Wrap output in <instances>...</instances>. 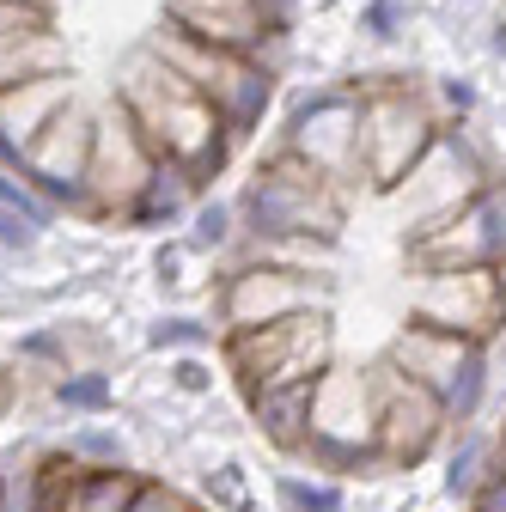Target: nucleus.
I'll use <instances>...</instances> for the list:
<instances>
[{
    "label": "nucleus",
    "mask_w": 506,
    "mask_h": 512,
    "mask_svg": "<svg viewBox=\"0 0 506 512\" xmlns=\"http://www.w3.org/2000/svg\"><path fill=\"white\" fill-rule=\"evenodd\" d=\"M342 354L336 342V305H305L287 311L275 324H250V330H220V366L238 397L275 391V384H305L318 378Z\"/></svg>",
    "instance_id": "obj_1"
},
{
    "label": "nucleus",
    "mask_w": 506,
    "mask_h": 512,
    "mask_svg": "<svg viewBox=\"0 0 506 512\" xmlns=\"http://www.w3.org/2000/svg\"><path fill=\"white\" fill-rule=\"evenodd\" d=\"M366 372V391L378 403V452H385V464L397 476H415L439 445H452V409L439 391H427V384H415L385 348H378L372 360H360Z\"/></svg>",
    "instance_id": "obj_2"
},
{
    "label": "nucleus",
    "mask_w": 506,
    "mask_h": 512,
    "mask_svg": "<svg viewBox=\"0 0 506 512\" xmlns=\"http://www.w3.org/2000/svg\"><path fill=\"white\" fill-rule=\"evenodd\" d=\"M415 324L458 330L470 342L506 336V263L446 269V275H409V311Z\"/></svg>",
    "instance_id": "obj_3"
},
{
    "label": "nucleus",
    "mask_w": 506,
    "mask_h": 512,
    "mask_svg": "<svg viewBox=\"0 0 506 512\" xmlns=\"http://www.w3.org/2000/svg\"><path fill=\"white\" fill-rule=\"evenodd\" d=\"M305 305H336V287L311 281V275H293V269H275V263H238V269H220L214 263L208 317H214L220 330L275 324V317L305 311Z\"/></svg>",
    "instance_id": "obj_4"
},
{
    "label": "nucleus",
    "mask_w": 506,
    "mask_h": 512,
    "mask_svg": "<svg viewBox=\"0 0 506 512\" xmlns=\"http://www.w3.org/2000/svg\"><path fill=\"white\" fill-rule=\"evenodd\" d=\"M311 433L342 445H378V403L366 391V372L342 354L311 378Z\"/></svg>",
    "instance_id": "obj_5"
},
{
    "label": "nucleus",
    "mask_w": 506,
    "mask_h": 512,
    "mask_svg": "<svg viewBox=\"0 0 506 512\" xmlns=\"http://www.w3.org/2000/svg\"><path fill=\"white\" fill-rule=\"evenodd\" d=\"M250 409V433H257L269 452H281L287 464L299 458V445L311 439V378L305 384H275V391L244 397Z\"/></svg>",
    "instance_id": "obj_6"
},
{
    "label": "nucleus",
    "mask_w": 506,
    "mask_h": 512,
    "mask_svg": "<svg viewBox=\"0 0 506 512\" xmlns=\"http://www.w3.org/2000/svg\"><path fill=\"white\" fill-rule=\"evenodd\" d=\"M141 348L147 354H208L220 348V324L196 305H165L159 317L141 324Z\"/></svg>",
    "instance_id": "obj_7"
},
{
    "label": "nucleus",
    "mask_w": 506,
    "mask_h": 512,
    "mask_svg": "<svg viewBox=\"0 0 506 512\" xmlns=\"http://www.w3.org/2000/svg\"><path fill=\"white\" fill-rule=\"evenodd\" d=\"M49 409L68 415V421L116 415V372H110V366H74V372L49 378Z\"/></svg>",
    "instance_id": "obj_8"
},
{
    "label": "nucleus",
    "mask_w": 506,
    "mask_h": 512,
    "mask_svg": "<svg viewBox=\"0 0 506 512\" xmlns=\"http://www.w3.org/2000/svg\"><path fill=\"white\" fill-rule=\"evenodd\" d=\"M68 452L80 458V464H92V470H122V464H135V433H129V421H110V415H86V421H74L68 427Z\"/></svg>",
    "instance_id": "obj_9"
},
{
    "label": "nucleus",
    "mask_w": 506,
    "mask_h": 512,
    "mask_svg": "<svg viewBox=\"0 0 506 512\" xmlns=\"http://www.w3.org/2000/svg\"><path fill=\"white\" fill-rule=\"evenodd\" d=\"M488 464H494V439L482 427L452 433V458H446V476H439V494L458 500V506H470V494L488 482Z\"/></svg>",
    "instance_id": "obj_10"
},
{
    "label": "nucleus",
    "mask_w": 506,
    "mask_h": 512,
    "mask_svg": "<svg viewBox=\"0 0 506 512\" xmlns=\"http://www.w3.org/2000/svg\"><path fill=\"white\" fill-rule=\"evenodd\" d=\"M269 488H275V506H281V512H354L348 482H336V476L275 470V476H269Z\"/></svg>",
    "instance_id": "obj_11"
},
{
    "label": "nucleus",
    "mask_w": 506,
    "mask_h": 512,
    "mask_svg": "<svg viewBox=\"0 0 506 512\" xmlns=\"http://www.w3.org/2000/svg\"><path fill=\"white\" fill-rule=\"evenodd\" d=\"M183 238H189L196 256H220L238 238V208L226 196H202L196 208H189V220H183Z\"/></svg>",
    "instance_id": "obj_12"
},
{
    "label": "nucleus",
    "mask_w": 506,
    "mask_h": 512,
    "mask_svg": "<svg viewBox=\"0 0 506 512\" xmlns=\"http://www.w3.org/2000/svg\"><path fill=\"white\" fill-rule=\"evenodd\" d=\"M214 354H220V348H208V354H165L171 391H177L183 403H208V397H220V384H226V366H220Z\"/></svg>",
    "instance_id": "obj_13"
},
{
    "label": "nucleus",
    "mask_w": 506,
    "mask_h": 512,
    "mask_svg": "<svg viewBox=\"0 0 506 512\" xmlns=\"http://www.w3.org/2000/svg\"><path fill=\"white\" fill-rule=\"evenodd\" d=\"M0 202H7V208H19V214H25V220L37 226V232H55L61 220H68V214H61V208H55V202L43 196L37 183H25V177H19L13 165H0Z\"/></svg>",
    "instance_id": "obj_14"
},
{
    "label": "nucleus",
    "mask_w": 506,
    "mask_h": 512,
    "mask_svg": "<svg viewBox=\"0 0 506 512\" xmlns=\"http://www.w3.org/2000/svg\"><path fill=\"white\" fill-rule=\"evenodd\" d=\"M244 494H257V488H250V470H244V458H238V452H226L214 470H202V476H196V500H208V506H220V512H232Z\"/></svg>",
    "instance_id": "obj_15"
},
{
    "label": "nucleus",
    "mask_w": 506,
    "mask_h": 512,
    "mask_svg": "<svg viewBox=\"0 0 506 512\" xmlns=\"http://www.w3.org/2000/svg\"><path fill=\"white\" fill-rule=\"evenodd\" d=\"M122 512H196V494H189L177 476L141 470V482H135V494H129V506H122Z\"/></svg>",
    "instance_id": "obj_16"
},
{
    "label": "nucleus",
    "mask_w": 506,
    "mask_h": 512,
    "mask_svg": "<svg viewBox=\"0 0 506 512\" xmlns=\"http://www.w3.org/2000/svg\"><path fill=\"white\" fill-rule=\"evenodd\" d=\"M43 238H49V232H37L19 208L0 202V263H13V269H19V263H31V256L43 250Z\"/></svg>",
    "instance_id": "obj_17"
},
{
    "label": "nucleus",
    "mask_w": 506,
    "mask_h": 512,
    "mask_svg": "<svg viewBox=\"0 0 506 512\" xmlns=\"http://www.w3.org/2000/svg\"><path fill=\"white\" fill-rule=\"evenodd\" d=\"M360 31L372 43H391L397 31H409V0H372V7L360 13Z\"/></svg>",
    "instance_id": "obj_18"
},
{
    "label": "nucleus",
    "mask_w": 506,
    "mask_h": 512,
    "mask_svg": "<svg viewBox=\"0 0 506 512\" xmlns=\"http://www.w3.org/2000/svg\"><path fill=\"white\" fill-rule=\"evenodd\" d=\"M464 512H506V458L494 452V464H488V482L470 494V506Z\"/></svg>",
    "instance_id": "obj_19"
},
{
    "label": "nucleus",
    "mask_w": 506,
    "mask_h": 512,
    "mask_svg": "<svg viewBox=\"0 0 506 512\" xmlns=\"http://www.w3.org/2000/svg\"><path fill=\"white\" fill-rule=\"evenodd\" d=\"M488 49H494V55H500V61H506V13H500V19H494V37H488Z\"/></svg>",
    "instance_id": "obj_20"
},
{
    "label": "nucleus",
    "mask_w": 506,
    "mask_h": 512,
    "mask_svg": "<svg viewBox=\"0 0 506 512\" xmlns=\"http://www.w3.org/2000/svg\"><path fill=\"white\" fill-rule=\"evenodd\" d=\"M196 512H220V506H208V500H196Z\"/></svg>",
    "instance_id": "obj_21"
}]
</instances>
